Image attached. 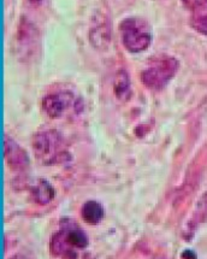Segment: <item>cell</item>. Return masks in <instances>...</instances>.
Listing matches in <instances>:
<instances>
[{
	"label": "cell",
	"mask_w": 207,
	"mask_h": 259,
	"mask_svg": "<svg viewBox=\"0 0 207 259\" xmlns=\"http://www.w3.org/2000/svg\"><path fill=\"white\" fill-rule=\"evenodd\" d=\"M34 154L42 165H62L71 159L62 134L57 131L36 133L31 140Z\"/></svg>",
	"instance_id": "obj_1"
},
{
	"label": "cell",
	"mask_w": 207,
	"mask_h": 259,
	"mask_svg": "<svg viewBox=\"0 0 207 259\" xmlns=\"http://www.w3.org/2000/svg\"><path fill=\"white\" fill-rule=\"evenodd\" d=\"M89 245V239L82 228L73 221H63L61 230L53 234L49 241L51 253L56 257L76 258L77 253L86 249Z\"/></svg>",
	"instance_id": "obj_2"
},
{
	"label": "cell",
	"mask_w": 207,
	"mask_h": 259,
	"mask_svg": "<svg viewBox=\"0 0 207 259\" xmlns=\"http://www.w3.org/2000/svg\"><path fill=\"white\" fill-rule=\"evenodd\" d=\"M180 63L175 57L159 55L149 59L146 69L141 72V82L149 90H162L174 78Z\"/></svg>",
	"instance_id": "obj_3"
},
{
	"label": "cell",
	"mask_w": 207,
	"mask_h": 259,
	"mask_svg": "<svg viewBox=\"0 0 207 259\" xmlns=\"http://www.w3.org/2000/svg\"><path fill=\"white\" fill-rule=\"evenodd\" d=\"M122 44L131 53L146 51L152 41L150 27L143 18L128 17L119 23Z\"/></svg>",
	"instance_id": "obj_4"
},
{
	"label": "cell",
	"mask_w": 207,
	"mask_h": 259,
	"mask_svg": "<svg viewBox=\"0 0 207 259\" xmlns=\"http://www.w3.org/2000/svg\"><path fill=\"white\" fill-rule=\"evenodd\" d=\"M74 106L76 107V98L71 92H57L42 99L43 111L51 118H61Z\"/></svg>",
	"instance_id": "obj_5"
},
{
	"label": "cell",
	"mask_w": 207,
	"mask_h": 259,
	"mask_svg": "<svg viewBox=\"0 0 207 259\" xmlns=\"http://www.w3.org/2000/svg\"><path fill=\"white\" fill-rule=\"evenodd\" d=\"M4 153L8 166L14 171L21 172L29 168V157L24 148L9 135H5L4 138Z\"/></svg>",
	"instance_id": "obj_6"
},
{
	"label": "cell",
	"mask_w": 207,
	"mask_h": 259,
	"mask_svg": "<svg viewBox=\"0 0 207 259\" xmlns=\"http://www.w3.org/2000/svg\"><path fill=\"white\" fill-rule=\"evenodd\" d=\"M90 44L98 50H106L111 41V27L104 15H96L89 30Z\"/></svg>",
	"instance_id": "obj_7"
},
{
	"label": "cell",
	"mask_w": 207,
	"mask_h": 259,
	"mask_svg": "<svg viewBox=\"0 0 207 259\" xmlns=\"http://www.w3.org/2000/svg\"><path fill=\"white\" fill-rule=\"evenodd\" d=\"M26 188L34 201L40 205L49 204L56 197V191L53 186L45 179L28 180Z\"/></svg>",
	"instance_id": "obj_8"
},
{
	"label": "cell",
	"mask_w": 207,
	"mask_h": 259,
	"mask_svg": "<svg viewBox=\"0 0 207 259\" xmlns=\"http://www.w3.org/2000/svg\"><path fill=\"white\" fill-rule=\"evenodd\" d=\"M81 217L87 224L96 226L105 217V210H104L102 205L99 201L88 200L81 207Z\"/></svg>",
	"instance_id": "obj_9"
},
{
	"label": "cell",
	"mask_w": 207,
	"mask_h": 259,
	"mask_svg": "<svg viewBox=\"0 0 207 259\" xmlns=\"http://www.w3.org/2000/svg\"><path fill=\"white\" fill-rule=\"evenodd\" d=\"M114 92L116 97L119 100H128L131 96L130 91V80L128 74L124 70H119L116 74L115 83H114Z\"/></svg>",
	"instance_id": "obj_10"
},
{
	"label": "cell",
	"mask_w": 207,
	"mask_h": 259,
	"mask_svg": "<svg viewBox=\"0 0 207 259\" xmlns=\"http://www.w3.org/2000/svg\"><path fill=\"white\" fill-rule=\"evenodd\" d=\"M192 27L197 33L207 35V14H197L192 17Z\"/></svg>",
	"instance_id": "obj_11"
},
{
	"label": "cell",
	"mask_w": 207,
	"mask_h": 259,
	"mask_svg": "<svg viewBox=\"0 0 207 259\" xmlns=\"http://www.w3.org/2000/svg\"><path fill=\"white\" fill-rule=\"evenodd\" d=\"M181 2L192 11H202L207 9V0H181Z\"/></svg>",
	"instance_id": "obj_12"
},
{
	"label": "cell",
	"mask_w": 207,
	"mask_h": 259,
	"mask_svg": "<svg viewBox=\"0 0 207 259\" xmlns=\"http://www.w3.org/2000/svg\"><path fill=\"white\" fill-rule=\"evenodd\" d=\"M182 258H196V254L193 251H190V249H186L182 253Z\"/></svg>",
	"instance_id": "obj_13"
},
{
	"label": "cell",
	"mask_w": 207,
	"mask_h": 259,
	"mask_svg": "<svg viewBox=\"0 0 207 259\" xmlns=\"http://www.w3.org/2000/svg\"><path fill=\"white\" fill-rule=\"evenodd\" d=\"M31 4H40V3L42 2V0H29Z\"/></svg>",
	"instance_id": "obj_14"
}]
</instances>
